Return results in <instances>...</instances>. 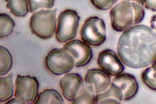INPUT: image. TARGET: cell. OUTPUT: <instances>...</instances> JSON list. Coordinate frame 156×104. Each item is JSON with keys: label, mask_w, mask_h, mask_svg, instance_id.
Here are the masks:
<instances>
[{"label": "cell", "mask_w": 156, "mask_h": 104, "mask_svg": "<svg viewBox=\"0 0 156 104\" xmlns=\"http://www.w3.org/2000/svg\"><path fill=\"white\" fill-rule=\"evenodd\" d=\"M6 104H22L20 101L16 98H13L7 102Z\"/></svg>", "instance_id": "obj_25"}, {"label": "cell", "mask_w": 156, "mask_h": 104, "mask_svg": "<svg viewBox=\"0 0 156 104\" xmlns=\"http://www.w3.org/2000/svg\"><path fill=\"white\" fill-rule=\"evenodd\" d=\"M80 17L77 13L71 9H66L59 14L55 34L56 40L65 43L73 39L76 36Z\"/></svg>", "instance_id": "obj_4"}, {"label": "cell", "mask_w": 156, "mask_h": 104, "mask_svg": "<svg viewBox=\"0 0 156 104\" xmlns=\"http://www.w3.org/2000/svg\"><path fill=\"white\" fill-rule=\"evenodd\" d=\"M141 78L148 88L156 91V71L152 66L147 68L144 71L142 74Z\"/></svg>", "instance_id": "obj_20"}, {"label": "cell", "mask_w": 156, "mask_h": 104, "mask_svg": "<svg viewBox=\"0 0 156 104\" xmlns=\"http://www.w3.org/2000/svg\"><path fill=\"white\" fill-rule=\"evenodd\" d=\"M97 62L100 68L112 76L122 73L125 69L122 61L116 53L109 49L104 50L100 53Z\"/></svg>", "instance_id": "obj_9"}, {"label": "cell", "mask_w": 156, "mask_h": 104, "mask_svg": "<svg viewBox=\"0 0 156 104\" xmlns=\"http://www.w3.org/2000/svg\"><path fill=\"white\" fill-rule=\"evenodd\" d=\"M64 100L60 94L53 89H45L39 94L35 104H63Z\"/></svg>", "instance_id": "obj_14"}, {"label": "cell", "mask_w": 156, "mask_h": 104, "mask_svg": "<svg viewBox=\"0 0 156 104\" xmlns=\"http://www.w3.org/2000/svg\"><path fill=\"white\" fill-rule=\"evenodd\" d=\"M117 49L126 66L134 69L145 67L156 58V33L146 25H133L121 35Z\"/></svg>", "instance_id": "obj_1"}, {"label": "cell", "mask_w": 156, "mask_h": 104, "mask_svg": "<svg viewBox=\"0 0 156 104\" xmlns=\"http://www.w3.org/2000/svg\"><path fill=\"white\" fill-rule=\"evenodd\" d=\"M146 9L153 12L156 11V0H142Z\"/></svg>", "instance_id": "obj_23"}, {"label": "cell", "mask_w": 156, "mask_h": 104, "mask_svg": "<svg viewBox=\"0 0 156 104\" xmlns=\"http://www.w3.org/2000/svg\"><path fill=\"white\" fill-rule=\"evenodd\" d=\"M45 63L48 70L56 75L69 72L75 66L72 56L62 48H55L51 50L45 58Z\"/></svg>", "instance_id": "obj_6"}, {"label": "cell", "mask_w": 156, "mask_h": 104, "mask_svg": "<svg viewBox=\"0 0 156 104\" xmlns=\"http://www.w3.org/2000/svg\"><path fill=\"white\" fill-rule=\"evenodd\" d=\"M80 34L82 41L89 45H100L104 42L106 38L105 23L99 17H90L85 20L81 27Z\"/></svg>", "instance_id": "obj_5"}, {"label": "cell", "mask_w": 156, "mask_h": 104, "mask_svg": "<svg viewBox=\"0 0 156 104\" xmlns=\"http://www.w3.org/2000/svg\"><path fill=\"white\" fill-rule=\"evenodd\" d=\"M13 74L0 77V102H5L10 99L13 93Z\"/></svg>", "instance_id": "obj_15"}, {"label": "cell", "mask_w": 156, "mask_h": 104, "mask_svg": "<svg viewBox=\"0 0 156 104\" xmlns=\"http://www.w3.org/2000/svg\"><path fill=\"white\" fill-rule=\"evenodd\" d=\"M153 63L151 66L154 70L156 71V58Z\"/></svg>", "instance_id": "obj_27"}, {"label": "cell", "mask_w": 156, "mask_h": 104, "mask_svg": "<svg viewBox=\"0 0 156 104\" xmlns=\"http://www.w3.org/2000/svg\"><path fill=\"white\" fill-rule=\"evenodd\" d=\"M85 84L94 94H98L106 90L111 84L109 75L102 69L97 68L89 70L85 78Z\"/></svg>", "instance_id": "obj_10"}, {"label": "cell", "mask_w": 156, "mask_h": 104, "mask_svg": "<svg viewBox=\"0 0 156 104\" xmlns=\"http://www.w3.org/2000/svg\"><path fill=\"white\" fill-rule=\"evenodd\" d=\"M81 76L76 73L67 74L60 80L59 84L62 95L66 100L72 101L83 84Z\"/></svg>", "instance_id": "obj_11"}, {"label": "cell", "mask_w": 156, "mask_h": 104, "mask_svg": "<svg viewBox=\"0 0 156 104\" xmlns=\"http://www.w3.org/2000/svg\"><path fill=\"white\" fill-rule=\"evenodd\" d=\"M63 48L73 57L75 66L77 67L84 66L91 60L93 52L90 45L79 39H74L66 43Z\"/></svg>", "instance_id": "obj_8"}, {"label": "cell", "mask_w": 156, "mask_h": 104, "mask_svg": "<svg viewBox=\"0 0 156 104\" xmlns=\"http://www.w3.org/2000/svg\"><path fill=\"white\" fill-rule=\"evenodd\" d=\"M118 0H90L92 4L98 9L106 10L111 8Z\"/></svg>", "instance_id": "obj_22"}, {"label": "cell", "mask_w": 156, "mask_h": 104, "mask_svg": "<svg viewBox=\"0 0 156 104\" xmlns=\"http://www.w3.org/2000/svg\"><path fill=\"white\" fill-rule=\"evenodd\" d=\"M122 100V93L119 87L112 82L105 91L97 94L95 104H120Z\"/></svg>", "instance_id": "obj_13"}, {"label": "cell", "mask_w": 156, "mask_h": 104, "mask_svg": "<svg viewBox=\"0 0 156 104\" xmlns=\"http://www.w3.org/2000/svg\"><path fill=\"white\" fill-rule=\"evenodd\" d=\"M95 96L94 93L83 84L76 96L72 101V103L95 104Z\"/></svg>", "instance_id": "obj_18"}, {"label": "cell", "mask_w": 156, "mask_h": 104, "mask_svg": "<svg viewBox=\"0 0 156 104\" xmlns=\"http://www.w3.org/2000/svg\"><path fill=\"white\" fill-rule=\"evenodd\" d=\"M6 7L14 16L19 17L25 16L29 9L27 0H5Z\"/></svg>", "instance_id": "obj_16"}, {"label": "cell", "mask_w": 156, "mask_h": 104, "mask_svg": "<svg viewBox=\"0 0 156 104\" xmlns=\"http://www.w3.org/2000/svg\"><path fill=\"white\" fill-rule=\"evenodd\" d=\"M112 83L120 89L122 95V100L127 101L133 98L139 89L138 83L135 77L132 74L121 73L112 80Z\"/></svg>", "instance_id": "obj_12"}, {"label": "cell", "mask_w": 156, "mask_h": 104, "mask_svg": "<svg viewBox=\"0 0 156 104\" xmlns=\"http://www.w3.org/2000/svg\"><path fill=\"white\" fill-rule=\"evenodd\" d=\"M15 23L8 14H0V38H3L10 35L12 32Z\"/></svg>", "instance_id": "obj_19"}, {"label": "cell", "mask_w": 156, "mask_h": 104, "mask_svg": "<svg viewBox=\"0 0 156 104\" xmlns=\"http://www.w3.org/2000/svg\"><path fill=\"white\" fill-rule=\"evenodd\" d=\"M135 2L125 0L116 4L110 10L109 16L112 28L124 31L133 25Z\"/></svg>", "instance_id": "obj_3"}, {"label": "cell", "mask_w": 156, "mask_h": 104, "mask_svg": "<svg viewBox=\"0 0 156 104\" xmlns=\"http://www.w3.org/2000/svg\"><path fill=\"white\" fill-rule=\"evenodd\" d=\"M39 88L38 81L35 77L18 74L15 82V96L22 104L33 103L37 98Z\"/></svg>", "instance_id": "obj_7"}, {"label": "cell", "mask_w": 156, "mask_h": 104, "mask_svg": "<svg viewBox=\"0 0 156 104\" xmlns=\"http://www.w3.org/2000/svg\"><path fill=\"white\" fill-rule=\"evenodd\" d=\"M122 1L125 0H129L131 2H136L142 6H144V3L142 0H120Z\"/></svg>", "instance_id": "obj_26"}, {"label": "cell", "mask_w": 156, "mask_h": 104, "mask_svg": "<svg viewBox=\"0 0 156 104\" xmlns=\"http://www.w3.org/2000/svg\"><path fill=\"white\" fill-rule=\"evenodd\" d=\"M150 27L156 31V14L153 15L150 20Z\"/></svg>", "instance_id": "obj_24"}, {"label": "cell", "mask_w": 156, "mask_h": 104, "mask_svg": "<svg viewBox=\"0 0 156 104\" xmlns=\"http://www.w3.org/2000/svg\"><path fill=\"white\" fill-rule=\"evenodd\" d=\"M55 0H27L30 11L32 13L41 8L50 9L52 8Z\"/></svg>", "instance_id": "obj_21"}, {"label": "cell", "mask_w": 156, "mask_h": 104, "mask_svg": "<svg viewBox=\"0 0 156 104\" xmlns=\"http://www.w3.org/2000/svg\"><path fill=\"white\" fill-rule=\"evenodd\" d=\"M56 9H42L34 13L30 21L31 33L41 39L51 38L56 29Z\"/></svg>", "instance_id": "obj_2"}, {"label": "cell", "mask_w": 156, "mask_h": 104, "mask_svg": "<svg viewBox=\"0 0 156 104\" xmlns=\"http://www.w3.org/2000/svg\"><path fill=\"white\" fill-rule=\"evenodd\" d=\"M13 63L12 56L4 47L0 46V75L3 76L10 70Z\"/></svg>", "instance_id": "obj_17"}]
</instances>
